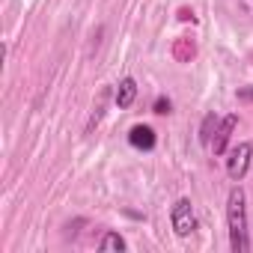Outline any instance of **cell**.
Listing matches in <instances>:
<instances>
[{
	"instance_id": "obj_1",
	"label": "cell",
	"mask_w": 253,
	"mask_h": 253,
	"mask_svg": "<svg viewBox=\"0 0 253 253\" xmlns=\"http://www.w3.org/2000/svg\"><path fill=\"white\" fill-rule=\"evenodd\" d=\"M226 229H229V247L232 253L250 250V229H247V197L241 185H235L226 197Z\"/></svg>"
},
{
	"instance_id": "obj_2",
	"label": "cell",
	"mask_w": 253,
	"mask_h": 253,
	"mask_svg": "<svg viewBox=\"0 0 253 253\" xmlns=\"http://www.w3.org/2000/svg\"><path fill=\"white\" fill-rule=\"evenodd\" d=\"M170 223H173V232L179 238H188L197 232V214H194V206L188 197H179L170 209Z\"/></svg>"
},
{
	"instance_id": "obj_3",
	"label": "cell",
	"mask_w": 253,
	"mask_h": 253,
	"mask_svg": "<svg viewBox=\"0 0 253 253\" xmlns=\"http://www.w3.org/2000/svg\"><path fill=\"white\" fill-rule=\"evenodd\" d=\"M250 161H253V143H238L229 149V158H226V176L232 182H241L250 170Z\"/></svg>"
},
{
	"instance_id": "obj_4",
	"label": "cell",
	"mask_w": 253,
	"mask_h": 253,
	"mask_svg": "<svg viewBox=\"0 0 253 253\" xmlns=\"http://www.w3.org/2000/svg\"><path fill=\"white\" fill-rule=\"evenodd\" d=\"M235 125H238V116H235V113H229V116H223V119L217 122V131H214V137H211V152H214V155H223V152H226Z\"/></svg>"
},
{
	"instance_id": "obj_5",
	"label": "cell",
	"mask_w": 253,
	"mask_h": 253,
	"mask_svg": "<svg viewBox=\"0 0 253 253\" xmlns=\"http://www.w3.org/2000/svg\"><path fill=\"white\" fill-rule=\"evenodd\" d=\"M134 98H137V81L134 78H122L116 84V89H113V104L119 110H125V107L134 104Z\"/></svg>"
},
{
	"instance_id": "obj_6",
	"label": "cell",
	"mask_w": 253,
	"mask_h": 253,
	"mask_svg": "<svg viewBox=\"0 0 253 253\" xmlns=\"http://www.w3.org/2000/svg\"><path fill=\"white\" fill-rule=\"evenodd\" d=\"M128 143L134 149H140V152H152L155 143H158V137H155V131L149 128V125H134V128L128 131Z\"/></svg>"
},
{
	"instance_id": "obj_7",
	"label": "cell",
	"mask_w": 253,
	"mask_h": 253,
	"mask_svg": "<svg viewBox=\"0 0 253 253\" xmlns=\"http://www.w3.org/2000/svg\"><path fill=\"white\" fill-rule=\"evenodd\" d=\"M217 116L214 113H206L203 116V125H200V143L206 146V149H211V137H214V131H217Z\"/></svg>"
},
{
	"instance_id": "obj_8",
	"label": "cell",
	"mask_w": 253,
	"mask_h": 253,
	"mask_svg": "<svg viewBox=\"0 0 253 253\" xmlns=\"http://www.w3.org/2000/svg\"><path fill=\"white\" fill-rule=\"evenodd\" d=\"M98 250H128V241H125L119 232H104L101 235V241H98Z\"/></svg>"
},
{
	"instance_id": "obj_9",
	"label": "cell",
	"mask_w": 253,
	"mask_h": 253,
	"mask_svg": "<svg viewBox=\"0 0 253 253\" xmlns=\"http://www.w3.org/2000/svg\"><path fill=\"white\" fill-rule=\"evenodd\" d=\"M107 98H110V89L104 86V89L98 92V104L92 107V116H89V122H86V131H92V125H98V119H101V113H104V104H107Z\"/></svg>"
},
{
	"instance_id": "obj_10",
	"label": "cell",
	"mask_w": 253,
	"mask_h": 253,
	"mask_svg": "<svg viewBox=\"0 0 253 253\" xmlns=\"http://www.w3.org/2000/svg\"><path fill=\"white\" fill-rule=\"evenodd\" d=\"M152 110H155V113H161V116H167V113L173 110V101H170L167 95H158V98H155V107H152Z\"/></svg>"
},
{
	"instance_id": "obj_11",
	"label": "cell",
	"mask_w": 253,
	"mask_h": 253,
	"mask_svg": "<svg viewBox=\"0 0 253 253\" xmlns=\"http://www.w3.org/2000/svg\"><path fill=\"white\" fill-rule=\"evenodd\" d=\"M238 98H247V101H253V86H244V89H238Z\"/></svg>"
}]
</instances>
